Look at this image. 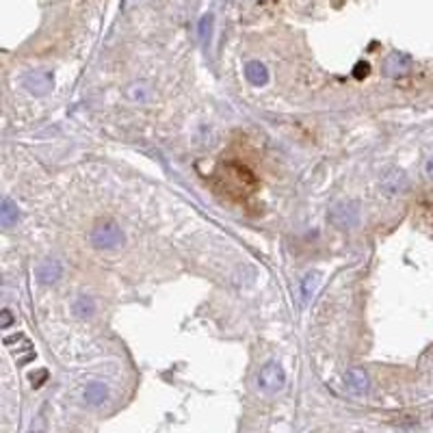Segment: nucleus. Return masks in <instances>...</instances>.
Returning a JSON list of instances; mask_svg holds the SVG:
<instances>
[{
  "label": "nucleus",
  "instance_id": "obj_12",
  "mask_svg": "<svg viewBox=\"0 0 433 433\" xmlns=\"http://www.w3.org/2000/svg\"><path fill=\"white\" fill-rule=\"evenodd\" d=\"M11 323V314H9V310H5V321H3V327H7Z\"/></svg>",
  "mask_w": 433,
  "mask_h": 433
},
{
  "label": "nucleus",
  "instance_id": "obj_7",
  "mask_svg": "<svg viewBox=\"0 0 433 433\" xmlns=\"http://www.w3.org/2000/svg\"><path fill=\"white\" fill-rule=\"evenodd\" d=\"M84 399L89 401V403H94V406L102 403V401L106 399V388H104V384H100V382L89 384V386H87V390H84Z\"/></svg>",
  "mask_w": 433,
  "mask_h": 433
},
{
  "label": "nucleus",
  "instance_id": "obj_9",
  "mask_svg": "<svg viewBox=\"0 0 433 433\" xmlns=\"http://www.w3.org/2000/svg\"><path fill=\"white\" fill-rule=\"evenodd\" d=\"M18 217H20V215H18V208H13L11 201L5 199V201H3V223H5V225H13V223L18 221Z\"/></svg>",
  "mask_w": 433,
  "mask_h": 433
},
{
  "label": "nucleus",
  "instance_id": "obj_1",
  "mask_svg": "<svg viewBox=\"0 0 433 433\" xmlns=\"http://www.w3.org/2000/svg\"><path fill=\"white\" fill-rule=\"evenodd\" d=\"M92 243L98 247V249H113L124 243V234L118 223L113 221H102L94 227L92 232Z\"/></svg>",
  "mask_w": 433,
  "mask_h": 433
},
{
  "label": "nucleus",
  "instance_id": "obj_10",
  "mask_svg": "<svg viewBox=\"0 0 433 433\" xmlns=\"http://www.w3.org/2000/svg\"><path fill=\"white\" fill-rule=\"evenodd\" d=\"M368 70H370V65H368V63H358L353 74H356V78H362V76H366V74H368Z\"/></svg>",
  "mask_w": 433,
  "mask_h": 433
},
{
  "label": "nucleus",
  "instance_id": "obj_6",
  "mask_svg": "<svg viewBox=\"0 0 433 433\" xmlns=\"http://www.w3.org/2000/svg\"><path fill=\"white\" fill-rule=\"evenodd\" d=\"M346 386H349L353 392H366L368 390V377L360 370H349L346 372Z\"/></svg>",
  "mask_w": 433,
  "mask_h": 433
},
{
  "label": "nucleus",
  "instance_id": "obj_8",
  "mask_svg": "<svg viewBox=\"0 0 433 433\" xmlns=\"http://www.w3.org/2000/svg\"><path fill=\"white\" fill-rule=\"evenodd\" d=\"M74 312L78 316H89L94 312V301L92 299H87V297H78L76 303H74Z\"/></svg>",
  "mask_w": 433,
  "mask_h": 433
},
{
  "label": "nucleus",
  "instance_id": "obj_5",
  "mask_svg": "<svg viewBox=\"0 0 433 433\" xmlns=\"http://www.w3.org/2000/svg\"><path fill=\"white\" fill-rule=\"evenodd\" d=\"M410 65H412L410 56H408V54H401V52L392 54L390 59H388V63H386L390 76H403V74H408V72H410Z\"/></svg>",
  "mask_w": 433,
  "mask_h": 433
},
{
  "label": "nucleus",
  "instance_id": "obj_4",
  "mask_svg": "<svg viewBox=\"0 0 433 433\" xmlns=\"http://www.w3.org/2000/svg\"><path fill=\"white\" fill-rule=\"evenodd\" d=\"M245 76H247V80H249L253 87H263V84L269 82V72H267V68H265L263 63H258V61L247 63Z\"/></svg>",
  "mask_w": 433,
  "mask_h": 433
},
{
  "label": "nucleus",
  "instance_id": "obj_11",
  "mask_svg": "<svg viewBox=\"0 0 433 433\" xmlns=\"http://www.w3.org/2000/svg\"><path fill=\"white\" fill-rule=\"evenodd\" d=\"M425 171H427V176H429V178L433 180V156H431V158L427 161V165H425Z\"/></svg>",
  "mask_w": 433,
  "mask_h": 433
},
{
  "label": "nucleus",
  "instance_id": "obj_3",
  "mask_svg": "<svg viewBox=\"0 0 433 433\" xmlns=\"http://www.w3.org/2000/svg\"><path fill=\"white\" fill-rule=\"evenodd\" d=\"M37 277L42 284H52L61 277V265L56 263V260H44L37 269Z\"/></svg>",
  "mask_w": 433,
  "mask_h": 433
},
{
  "label": "nucleus",
  "instance_id": "obj_2",
  "mask_svg": "<svg viewBox=\"0 0 433 433\" xmlns=\"http://www.w3.org/2000/svg\"><path fill=\"white\" fill-rule=\"evenodd\" d=\"M284 382H286L284 370H282V366L277 362H267L263 368H260V372H258V386L263 388V390H267V392L282 390Z\"/></svg>",
  "mask_w": 433,
  "mask_h": 433
}]
</instances>
